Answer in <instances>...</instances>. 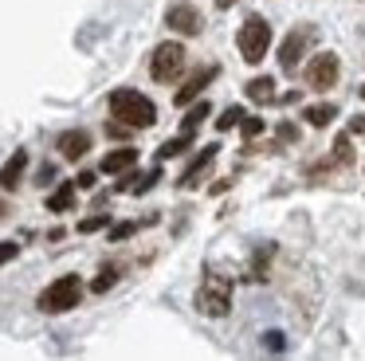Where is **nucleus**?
Masks as SVG:
<instances>
[{"mask_svg":"<svg viewBox=\"0 0 365 361\" xmlns=\"http://www.w3.org/2000/svg\"><path fill=\"white\" fill-rule=\"evenodd\" d=\"M110 114H114V122L130 126V130H150V126L158 122V106H153L142 91H134V86L110 91Z\"/></svg>","mask_w":365,"mask_h":361,"instance_id":"1","label":"nucleus"},{"mask_svg":"<svg viewBox=\"0 0 365 361\" xmlns=\"http://www.w3.org/2000/svg\"><path fill=\"white\" fill-rule=\"evenodd\" d=\"M79 302H83V279L79 275H59V279L48 283V287L40 290V298H36V306H40L43 314H67Z\"/></svg>","mask_w":365,"mask_h":361,"instance_id":"2","label":"nucleus"},{"mask_svg":"<svg viewBox=\"0 0 365 361\" xmlns=\"http://www.w3.org/2000/svg\"><path fill=\"white\" fill-rule=\"evenodd\" d=\"M236 47L244 63H263V55L271 51V24L263 16H247L236 31Z\"/></svg>","mask_w":365,"mask_h":361,"instance_id":"3","label":"nucleus"},{"mask_svg":"<svg viewBox=\"0 0 365 361\" xmlns=\"http://www.w3.org/2000/svg\"><path fill=\"white\" fill-rule=\"evenodd\" d=\"M197 310L208 318H224L232 310V283L220 275H205V283L197 287Z\"/></svg>","mask_w":365,"mask_h":361,"instance_id":"4","label":"nucleus"},{"mask_svg":"<svg viewBox=\"0 0 365 361\" xmlns=\"http://www.w3.org/2000/svg\"><path fill=\"white\" fill-rule=\"evenodd\" d=\"M181 71H185V47L177 44V39H165V44L153 47V55H150L153 83H177Z\"/></svg>","mask_w":365,"mask_h":361,"instance_id":"5","label":"nucleus"},{"mask_svg":"<svg viewBox=\"0 0 365 361\" xmlns=\"http://www.w3.org/2000/svg\"><path fill=\"white\" fill-rule=\"evenodd\" d=\"M314 24H294L291 31H287V39L279 44V67L283 71H299L302 55L310 51V44H314Z\"/></svg>","mask_w":365,"mask_h":361,"instance_id":"6","label":"nucleus"},{"mask_svg":"<svg viewBox=\"0 0 365 361\" xmlns=\"http://www.w3.org/2000/svg\"><path fill=\"white\" fill-rule=\"evenodd\" d=\"M307 86L310 91H334L338 86V75H341V59L334 51H318L314 59L307 63Z\"/></svg>","mask_w":365,"mask_h":361,"instance_id":"7","label":"nucleus"},{"mask_svg":"<svg viewBox=\"0 0 365 361\" xmlns=\"http://www.w3.org/2000/svg\"><path fill=\"white\" fill-rule=\"evenodd\" d=\"M165 24H169V31H177V36H200V28H205V16H200L197 4H189V0H177V4L165 12Z\"/></svg>","mask_w":365,"mask_h":361,"instance_id":"8","label":"nucleus"},{"mask_svg":"<svg viewBox=\"0 0 365 361\" xmlns=\"http://www.w3.org/2000/svg\"><path fill=\"white\" fill-rule=\"evenodd\" d=\"M220 75V67H200V71H192L189 78H185L181 86H177V94H173V102L177 106H192V102H200V94L208 91V83Z\"/></svg>","mask_w":365,"mask_h":361,"instance_id":"9","label":"nucleus"},{"mask_svg":"<svg viewBox=\"0 0 365 361\" xmlns=\"http://www.w3.org/2000/svg\"><path fill=\"white\" fill-rule=\"evenodd\" d=\"M216 153H220V141H212V146H205V149H200V153L192 157L189 165H185V173H181V177H177V188H192V185H197V180L205 177L208 169H212Z\"/></svg>","mask_w":365,"mask_h":361,"instance_id":"10","label":"nucleus"},{"mask_svg":"<svg viewBox=\"0 0 365 361\" xmlns=\"http://www.w3.org/2000/svg\"><path fill=\"white\" fill-rule=\"evenodd\" d=\"M134 165H138V149L134 146H118V149H110V153L103 157V165H98V169L110 173V177H122V173H130Z\"/></svg>","mask_w":365,"mask_h":361,"instance_id":"11","label":"nucleus"},{"mask_svg":"<svg viewBox=\"0 0 365 361\" xmlns=\"http://www.w3.org/2000/svg\"><path fill=\"white\" fill-rule=\"evenodd\" d=\"M56 146H59V153H63L67 161H79V157H87V149H91V133L87 130H67V133L56 138Z\"/></svg>","mask_w":365,"mask_h":361,"instance_id":"12","label":"nucleus"},{"mask_svg":"<svg viewBox=\"0 0 365 361\" xmlns=\"http://www.w3.org/2000/svg\"><path fill=\"white\" fill-rule=\"evenodd\" d=\"M24 169H28V149H16L9 161L0 165V188H16L20 177H24Z\"/></svg>","mask_w":365,"mask_h":361,"instance_id":"13","label":"nucleus"},{"mask_svg":"<svg viewBox=\"0 0 365 361\" xmlns=\"http://www.w3.org/2000/svg\"><path fill=\"white\" fill-rule=\"evenodd\" d=\"M334 118H338V106H334V102H314V106H302V122L314 126V130H326Z\"/></svg>","mask_w":365,"mask_h":361,"instance_id":"14","label":"nucleus"},{"mask_svg":"<svg viewBox=\"0 0 365 361\" xmlns=\"http://www.w3.org/2000/svg\"><path fill=\"white\" fill-rule=\"evenodd\" d=\"M244 94L255 102V106H267V102H275V78H271V75L252 78V83L244 86Z\"/></svg>","mask_w":365,"mask_h":361,"instance_id":"15","label":"nucleus"},{"mask_svg":"<svg viewBox=\"0 0 365 361\" xmlns=\"http://www.w3.org/2000/svg\"><path fill=\"white\" fill-rule=\"evenodd\" d=\"M71 208H75V180H67L48 196V212H71Z\"/></svg>","mask_w":365,"mask_h":361,"instance_id":"16","label":"nucleus"},{"mask_svg":"<svg viewBox=\"0 0 365 361\" xmlns=\"http://www.w3.org/2000/svg\"><path fill=\"white\" fill-rule=\"evenodd\" d=\"M208 114H212V106H208L205 98H200V102H192V106L185 110V118H181V133H197V126L205 122Z\"/></svg>","mask_w":365,"mask_h":361,"instance_id":"17","label":"nucleus"},{"mask_svg":"<svg viewBox=\"0 0 365 361\" xmlns=\"http://www.w3.org/2000/svg\"><path fill=\"white\" fill-rule=\"evenodd\" d=\"M192 149V133H181V138H169L165 146L158 149V161H169V157H181Z\"/></svg>","mask_w":365,"mask_h":361,"instance_id":"18","label":"nucleus"},{"mask_svg":"<svg viewBox=\"0 0 365 361\" xmlns=\"http://www.w3.org/2000/svg\"><path fill=\"white\" fill-rule=\"evenodd\" d=\"M354 133H338V138H334V161L338 165H354Z\"/></svg>","mask_w":365,"mask_h":361,"instance_id":"19","label":"nucleus"},{"mask_svg":"<svg viewBox=\"0 0 365 361\" xmlns=\"http://www.w3.org/2000/svg\"><path fill=\"white\" fill-rule=\"evenodd\" d=\"M118 267H103V271H98V279L95 283H91V290H95V295H106V290H110L114 287V283H118Z\"/></svg>","mask_w":365,"mask_h":361,"instance_id":"20","label":"nucleus"},{"mask_svg":"<svg viewBox=\"0 0 365 361\" xmlns=\"http://www.w3.org/2000/svg\"><path fill=\"white\" fill-rule=\"evenodd\" d=\"M244 118H247V114H244V106H228L220 118H216V130H220V133H224V130H236V126L244 122Z\"/></svg>","mask_w":365,"mask_h":361,"instance_id":"21","label":"nucleus"},{"mask_svg":"<svg viewBox=\"0 0 365 361\" xmlns=\"http://www.w3.org/2000/svg\"><path fill=\"white\" fill-rule=\"evenodd\" d=\"M142 224H153V220H126V224H110V240H130Z\"/></svg>","mask_w":365,"mask_h":361,"instance_id":"22","label":"nucleus"},{"mask_svg":"<svg viewBox=\"0 0 365 361\" xmlns=\"http://www.w3.org/2000/svg\"><path fill=\"white\" fill-rule=\"evenodd\" d=\"M16 255H20V243H16V240H0V267L12 263Z\"/></svg>","mask_w":365,"mask_h":361,"instance_id":"23","label":"nucleus"},{"mask_svg":"<svg viewBox=\"0 0 365 361\" xmlns=\"http://www.w3.org/2000/svg\"><path fill=\"white\" fill-rule=\"evenodd\" d=\"M240 133H244V138H259V133H263V118H244V122H240Z\"/></svg>","mask_w":365,"mask_h":361,"instance_id":"24","label":"nucleus"},{"mask_svg":"<svg viewBox=\"0 0 365 361\" xmlns=\"http://www.w3.org/2000/svg\"><path fill=\"white\" fill-rule=\"evenodd\" d=\"M103 228H110V216H87L79 224V232H103Z\"/></svg>","mask_w":365,"mask_h":361,"instance_id":"25","label":"nucleus"},{"mask_svg":"<svg viewBox=\"0 0 365 361\" xmlns=\"http://www.w3.org/2000/svg\"><path fill=\"white\" fill-rule=\"evenodd\" d=\"M294 138H299V126H294V122H279V141H287V146H291Z\"/></svg>","mask_w":365,"mask_h":361,"instance_id":"26","label":"nucleus"},{"mask_svg":"<svg viewBox=\"0 0 365 361\" xmlns=\"http://www.w3.org/2000/svg\"><path fill=\"white\" fill-rule=\"evenodd\" d=\"M36 180H40V185H51V180H56V165H43V169L36 173Z\"/></svg>","mask_w":365,"mask_h":361,"instance_id":"27","label":"nucleus"},{"mask_svg":"<svg viewBox=\"0 0 365 361\" xmlns=\"http://www.w3.org/2000/svg\"><path fill=\"white\" fill-rule=\"evenodd\" d=\"M106 133H110V138H126V133H130V126H122V122H110V126H106Z\"/></svg>","mask_w":365,"mask_h":361,"instance_id":"28","label":"nucleus"},{"mask_svg":"<svg viewBox=\"0 0 365 361\" xmlns=\"http://www.w3.org/2000/svg\"><path fill=\"white\" fill-rule=\"evenodd\" d=\"M91 185H95V173H79V177H75V188H91Z\"/></svg>","mask_w":365,"mask_h":361,"instance_id":"29","label":"nucleus"},{"mask_svg":"<svg viewBox=\"0 0 365 361\" xmlns=\"http://www.w3.org/2000/svg\"><path fill=\"white\" fill-rule=\"evenodd\" d=\"M349 133H365V114H357L354 122H349Z\"/></svg>","mask_w":365,"mask_h":361,"instance_id":"30","label":"nucleus"},{"mask_svg":"<svg viewBox=\"0 0 365 361\" xmlns=\"http://www.w3.org/2000/svg\"><path fill=\"white\" fill-rule=\"evenodd\" d=\"M232 4H236V0H216V8H232Z\"/></svg>","mask_w":365,"mask_h":361,"instance_id":"31","label":"nucleus"},{"mask_svg":"<svg viewBox=\"0 0 365 361\" xmlns=\"http://www.w3.org/2000/svg\"><path fill=\"white\" fill-rule=\"evenodd\" d=\"M4 216H9V204H4V200H0V220H4Z\"/></svg>","mask_w":365,"mask_h":361,"instance_id":"32","label":"nucleus"},{"mask_svg":"<svg viewBox=\"0 0 365 361\" xmlns=\"http://www.w3.org/2000/svg\"><path fill=\"white\" fill-rule=\"evenodd\" d=\"M357 94H361V102H365V83H361V91H357Z\"/></svg>","mask_w":365,"mask_h":361,"instance_id":"33","label":"nucleus"}]
</instances>
